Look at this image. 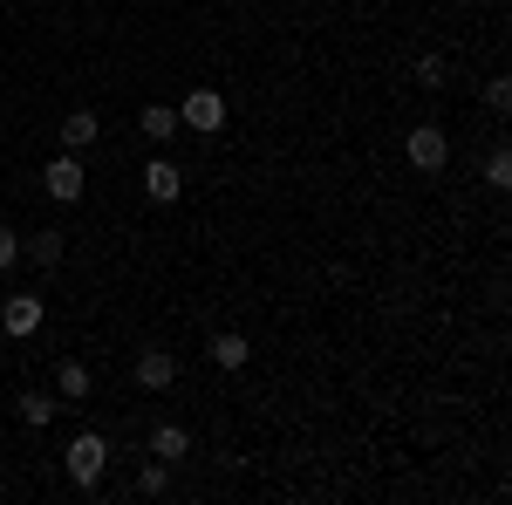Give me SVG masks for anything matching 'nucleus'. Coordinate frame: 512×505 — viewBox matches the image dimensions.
I'll return each instance as SVG.
<instances>
[{
	"mask_svg": "<svg viewBox=\"0 0 512 505\" xmlns=\"http://www.w3.org/2000/svg\"><path fill=\"white\" fill-rule=\"evenodd\" d=\"M41 192L55 198V205H76L82 192H89V171H82V157L76 151H62L48 171H41Z\"/></svg>",
	"mask_w": 512,
	"mask_h": 505,
	"instance_id": "nucleus-3",
	"label": "nucleus"
},
{
	"mask_svg": "<svg viewBox=\"0 0 512 505\" xmlns=\"http://www.w3.org/2000/svg\"><path fill=\"white\" fill-rule=\"evenodd\" d=\"M151 458H164V465L192 458V430H185V424H158V430H151Z\"/></svg>",
	"mask_w": 512,
	"mask_h": 505,
	"instance_id": "nucleus-9",
	"label": "nucleus"
},
{
	"mask_svg": "<svg viewBox=\"0 0 512 505\" xmlns=\"http://www.w3.org/2000/svg\"><path fill=\"white\" fill-rule=\"evenodd\" d=\"M212 362H219V369H246V362H253V342H246V335H233V328H226V335H212Z\"/></svg>",
	"mask_w": 512,
	"mask_h": 505,
	"instance_id": "nucleus-10",
	"label": "nucleus"
},
{
	"mask_svg": "<svg viewBox=\"0 0 512 505\" xmlns=\"http://www.w3.org/2000/svg\"><path fill=\"white\" fill-rule=\"evenodd\" d=\"M403 157H410V164L431 178V171H444V164H451V137H444L437 123H417V130L403 137Z\"/></svg>",
	"mask_w": 512,
	"mask_h": 505,
	"instance_id": "nucleus-4",
	"label": "nucleus"
},
{
	"mask_svg": "<svg viewBox=\"0 0 512 505\" xmlns=\"http://www.w3.org/2000/svg\"><path fill=\"white\" fill-rule=\"evenodd\" d=\"M485 185H492V192H506V185H512V151H506V144L485 157Z\"/></svg>",
	"mask_w": 512,
	"mask_h": 505,
	"instance_id": "nucleus-16",
	"label": "nucleus"
},
{
	"mask_svg": "<svg viewBox=\"0 0 512 505\" xmlns=\"http://www.w3.org/2000/svg\"><path fill=\"white\" fill-rule=\"evenodd\" d=\"M171 137H178V110L151 103V110H144V144H171Z\"/></svg>",
	"mask_w": 512,
	"mask_h": 505,
	"instance_id": "nucleus-13",
	"label": "nucleus"
},
{
	"mask_svg": "<svg viewBox=\"0 0 512 505\" xmlns=\"http://www.w3.org/2000/svg\"><path fill=\"white\" fill-rule=\"evenodd\" d=\"M14 410H21V424H28V430H41L48 417H55V410H62V403H55V396H41V389H28V396H21Z\"/></svg>",
	"mask_w": 512,
	"mask_h": 505,
	"instance_id": "nucleus-14",
	"label": "nucleus"
},
{
	"mask_svg": "<svg viewBox=\"0 0 512 505\" xmlns=\"http://www.w3.org/2000/svg\"><path fill=\"white\" fill-rule=\"evenodd\" d=\"M55 396H62V403H82V396H89V362L69 355V362L55 369Z\"/></svg>",
	"mask_w": 512,
	"mask_h": 505,
	"instance_id": "nucleus-12",
	"label": "nucleus"
},
{
	"mask_svg": "<svg viewBox=\"0 0 512 505\" xmlns=\"http://www.w3.org/2000/svg\"><path fill=\"white\" fill-rule=\"evenodd\" d=\"M164 485H171V465H164V458L137 471V499H164Z\"/></svg>",
	"mask_w": 512,
	"mask_h": 505,
	"instance_id": "nucleus-15",
	"label": "nucleus"
},
{
	"mask_svg": "<svg viewBox=\"0 0 512 505\" xmlns=\"http://www.w3.org/2000/svg\"><path fill=\"white\" fill-rule=\"evenodd\" d=\"M178 192H185V171H178L171 157H151V164H144V198H151V205H178Z\"/></svg>",
	"mask_w": 512,
	"mask_h": 505,
	"instance_id": "nucleus-6",
	"label": "nucleus"
},
{
	"mask_svg": "<svg viewBox=\"0 0 512 505\" xmlns=\"http://www.w3.org/2000/svg\"><path fill=\"white\" fill-rule=\"evenodd\" d=\"M96 137H103V123H96V110H69V117H62V151H89V144H96Z\"/></svg>",
	"mask_w": 512,
	"mask_h": 505,
	"instance_id": "nucleus-8",
	"label": "nucleus"
},
{
	"mask_svg": "<svg viewBox=\"0 0 512 505\" xmlns=\"http://www.w3.org/2000/svg\"><path fill=\"white\" fill-rule=\"evenodd\" d=\"M137 383H144V389H171V383H178V355H171V349H144V355H137Z\"/></svg>",
	"mask_w": 512,
	"mask_h": 505,
	"instance_id": "nucleus-7",
	"label": "nucleus"
},
{
	"mask_svg": "<svg viewBox=\"0 0 512 505\" xmlns=\"http://www.w3.org/2000/svg\"><path fill=\"white\" fill-rule=\"evenodd\" d=\"M14 260H21V233H7V226H0V273L14 267Z\"/></svg>",
	"mask_w": 512,
	"mask_h": 505,
	"instance_id": "nucleus-19",
	"label": "nucleus"
},
{
	"mask_svg": "<svg viewBox=\"0 0 512 505\" xmlns=\"http://www.w3.org/2000/svg\"><path fill=\"white\" fill-rule=\"evenodd\" d=\"M62 465H69V478H76L82 492H96L103 471H110V437H103V430H76L69 451H62Z\"/></svg>",
	"mask_w": 512,
	"mask_h": 505,
	"instance_id": "nucleus-1",
	"label": "nucleus"
},
{
	"mask_svg": "<svg viewBox=\"0 0 512 505\" xmlns=\"http://www.w3.org/2000/svg\"><path fill=\"white\" fill-rule=\"evenodd\" d=\"M21 253H28V260H35V267H55V260H62V253H69V233H55V226H48V233L21 239Z\"/></svg>",
	"mask_w": 512,
	"mask_h": 505,
	"instance_id": "nucleus-11",
	"label": "nucleus"
},
{
	"mask_svg": "<svg viewBox=\"0 0 512 505\" xmlns=\"http://www.w3.org/2000/svg\"><path fill=\"white\" fill-rule=\"evenodd\" d=\"M178 130H192V137L226 130V96H219V89H192V96L178 103Z\"/></svg>",
	"mask_w": 512,
	"mask_h": 505,
	"instance_id": "nucleus-2",
	"label": "nucleus"
},
{
	"mask_svg": "<svg viewBox=\"0 0 512 505\" xmlns=\"http://www.w3.org/2000/svg\"><path fill=\"white\" fill-rule=\"evenodd\" d=\"M485 110H512V82H506V76L485 82Z\"/></svg>",
	"mask_w": 512,
	"mask_h": 505,
	"instance_id": "nucleus-18",
	"label": "nucleus"
},
{
	"mask_svg": "<svg viewBox=\"0 0 512 505\" xmlns=\"http://www.w3.org/2000/svg\"><path fill=\"white\" fill-rule=\"evenodd\" d=\"M41 321H48V301H41V294H7V308H0V328H7L14 342H28Z\"/></svg>",
	"mask_w": 512,
	"mask_h": 505,
	"instance_id": "nucleus-5",
	"label": "nucleus"
},
{
	"mask_svg": "<svg viewBox=\"0 0 512 505\" xmlns=\"http://www.w3.org/2000/svg\"><path fill=\"white\" fill-rule=\"evenodd\" d=\"M417 82L424 89H444V55H417Z\"/></svg>",
	"mask_w": 512,
	"mask_h": 505,
	"instance_id": "nucleus-17",
	"label": "nucleus"
}]
</instances>
